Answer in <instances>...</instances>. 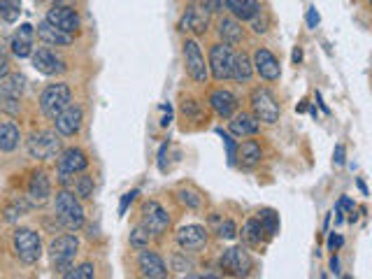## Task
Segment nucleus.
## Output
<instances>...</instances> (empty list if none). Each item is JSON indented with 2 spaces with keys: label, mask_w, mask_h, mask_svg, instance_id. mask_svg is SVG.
Listing matches in <instances>:
<instances>
[{
  "label": "nucleus",
  "mask_w": 372,
  "mask_h": 279,
  "mask_svg": "<svg viewBox=\"0 0 372 279\" xmlns=\"http://www.w3.org/2000/svg\"><path fill=\"white\" fill-rule=\"evenodd\" d=\"M26 89V77L19 72H7L0 79V98H21V93Z\"/></svg>",
  "instance_id": "obj_27"
},
{
  "label": "nucleus",
  "mask_w": 372,
  "mask_h": 279,
  "mask_svg": "<svg viewBox=\"0 0 372 279\" xmlns=\"http://www.w3.org/2000/svg\"><path fill=\"white\" fill-rule=\"evenodd\" d=\"M12 245H14V254L21 263L26 266H33V263L40 261L42 256V242L40 235L31 229H17L12 235Z\"/></svg>",
  "instance_id": "obj_3"
},
{
  "label": "nucleus",
  "mask_w": 372,
  "mask_h": 279,
  "mask_svg": "<svg viewBox=\"0 0 372 279\" xmlns=\"http://www.w3.org/2000/svg\"><path fill=\"white\" fill-rule=\"evenodd\" d=\"M263 238H265V231L258 219H249V222L242 226V240L247 242L249 247H258L260 242H263Z\"/></svg>",
  "instance_id": "obj_30"
},
{
  "label": "nucleus",
  "mask_w": 372,
  "mask_h": 279,
  "mask_svg": "<svg viewBox=\"0 0 372 279\" xmlns=\"http://www.w3.org/2000/svg\"><path fill=\"white\" fill-rule=\"evenodd\" d=\"M331 270H333L335 275L340 273V261H338V256H333V259H331Z\"/></svg>",
  "instance_id": "obj_51"
},
{
  "label": "nucleus",
  "mask_w": 372,
  "mask_h": 279,
  "mask_svg": "<svg viewBox=\"0 0 372 279\" xmlns=\"http://www.w3.org/2000/svg\"><path fill=\"white\" fill-rule=\"evenodd\" d=\"M81 123H84V109H81L79 105H72V102L54 119L56 133L63 135V137L77 135L81 130Z\"/></svg>",
  "instance_id": "obj_12"
},
{
  "label": "nucleus",
  "mask_w": 372,
  "mask_h": 279,
  "mask_svg": "<svg viewBox=\"0 0 372 279\" xmlns=\"http://www.w3.org/2000/svg\"><path fill=\"white\" fill-rule=\"evenodd\" d=\"M223 5L230 12V17H235L237 21H249L260 10L258 0H223Z\"/></svg>",
  "instance_id": "obj_26"
},
{
  "label": "nucleus",
  "mask_w": 372,
  "mask_h": 279,
  "mask_svg": "<svg viewBox=\"0 0 372 279\" xmlns=\"http://www.w3.org/2000/svg\"><path fill=\"white\" fill-rule=\"evenodd\" d=\"M21 133L14 121H0V151H14L19 147Z\"/></svg>",
  "instance_id": "obj_28"
},
{
  "label": "nucleus",
  "mask_w": 372,
  "mask_h": 279,
  "mask_svg": "<svg viewBox=\"0 0 372 279\" xmlns=\"http://www.w3.org/2000/svg\"><path fill=\"white\" fill-rule=\"evenodd\" d=\"M26 149H28V154H31V158L49 161L61 151V140H58L54 130H37V133L28 137Z\"/></svg>",
  "instance_id": "obj_6"
},
{
  "label": "nucleus",
  "mask_w": 372,
  "mask_h": 279,
  "mask_svg": "<svg viewBox=\"0 0 372 279\" xmlns=\"http://www.w3.org/2000/svg\"><path fill=\"white\" fill-rule=\"evenodd\" d=\"M54 5H58V7H74V0H54Z\"/></svg>",
  "instance_id": "obj_52"
},
{
  "label": "nucleus",
  "mask_w": 372,
  "mask_h": 279,
  "mask_svg": "<svg viewBox=\"0 0 372 279\" xmlns=\"http://www.w3.org/2000/svg\"><path fill=\"white\" fill-rule=\"evenodd\" d=\"M21 14V3L19 0H0V17H3L7 24H14Z\"/></svg>",
  "instance_id": "obj_34"
},
{
  "label": "nucleus",
  "mask_w": 372,
  "mask_h": 279,
  "mask_svg": "<svg viewBox=\"0 0 372 279\" xmlns=\"http://www.w3.org/2000/svg\"><path fill=\"white\" fill-rule=\"evenodd\" d=\"M54 207H56L58 222H61L65 229L79 231L81 226H84V207H81L79 198L74 196L72 191H68V189L58 191L56 200H54Z\"/></svg>",
  "instance_id": "obj_1"
},
{
  "label": "nucleus",
  "mask_w": 372,
  "mask_h": 279,
  "mask_svg": "<svg viewBox=\"0 0 372 279\" xmlns=\"http://www.w3.org/2000/svg\"><path fill=\"white\" fill-rule=\"evenodd\" d=\"M149 240H152V235H149L142 226H138V229H133L131 233V247L135 249V252H140V249L149 247Z\"/></svg>",
  "instance_id": "obj_37"
},
{
  "label": "nucleus",
  "mask_w": 372,
  "mask_h": 279,
  "mask_svg": "<svg viewBox=\"0 0 372 279\" xmlns=\"http://www.w3.org/2000/svg\"><path fill=\"white\" fill-rule=\"evenodd\" d=\"M140 226L154 238H161L170 226V215L156 200H149L142 205V224Z\"/></svg>",
  "instance_id": "obj_11"
},
{
  "label": "nucleus",
  "mask_w": 372,
  "mask_h": 279,
  "mask_svg": "<svg viewBox=\"0 0 372 279\" xmlns=\"http://www.w3.org/2000/svg\"><path fill=\"white\" fill-rule=\"evenodd\" d=\"M221 270L226 275H233V277H247L251 273V268H254V261H251V256L247 249L242 247H230L223 252L221 261H219Z\"/></svg>",
  "instance_id": "obj_9"
},
{
  "label": "nucleus",
  "mask_w": 372,
  "mask_h": 279,
  "mask_svg": "<svg viewBox=\"0 0 372 279\" xmlns=\"http://www.w3.org/2000/svg\"><path fill=\"white\" fill-rule=\"evenodd\" d=\"M184 65H186V75H189L196 84L207 82L210 70H207L205 56H203V51H200V45L196 40L184 42Z\"/></svg>",
  "instance_id": "obj_8"
},
{
  "label": "nucleus",
  "mask_w": 372,
  "mask_h": 279,
  "mask_svg": "<svg viewBox=\"0 0 372 279\" xmlns=\"http://www.w3.org/2000/svg\"><path fill=\"white\" fill-rule=\"evenodd\" d=\"M217 33H219V38L223 40V45L235 47V45H240V42H242V24H240V21H237L235 17H223V19H219Z\"/></svg>",
  "instance_id": "obj_24"
},
{
  "label": "nucleus",
  "mask_w": 372,
  "mask_h": 279,
  "mask_svg": "<svg viewBox=\"0 0 372 279\" xmlns=\"http://www.w3.org/2000/svg\"><path fill=\"white\" fill-rule=\"evenodd\" d=\"M135 196H138V191H131V193H126L121 198V207H119V215H126V210H128V205L135 200Z\"/></svg>",
  "instance_id": "obj_46"
},
{
  "label": "nucleus",
  "mask_w": 372,
  "mask_h": 279,
  "mask_svg": "<svg viewBox=\"0 0 372 279\" xmlns=\"http://www.w3.org/2000/svg\"><path fill=\"white\" fill-rule=\"evenodd\" d=\"M79 252V240L72 233H65L61 238H56L49 247V261L54 266V273L65 275L72 268L74 256Z\"/></svg>",
  "instance_id": "obj_2"
},
{
  "label": "nucleus",
  "mask_w": 372,
  "mask_h": 279,
  "mask_svg": "<svg viewBox=\"0 0 372 279\" xmlns=\"http://www.w3.org/2000/svg\"><path fill=\"white\" fill-rule=\"evenodd\" d=\"M182 114H184L189 121H203L205 109H203V105H200L198 100H193V98H184V100H182Z\"/></svg>",
  "instance_id": "obj_33"
},
{
  "label": "nucleus",
  "mask_w": 372,
  "mask_h": 279,
  "mask_svg": "<svg viewBox=\"0 0 372 279\" xmlns=\"http://www.w3.org/2000/svg\"><path fill=\"white\" fill-rule=\"evenodd\" d=\"M230 119L233 121L228 123V130L237 137H251V135H256L258 128H260V123H258V119L254 114L240 112V114H233Z\"/></svg>",
  "instance_id": "obj_22"
},
{
  "label": "nucleus",
  "mask_w": 372,
  "mask_h": 279,
  "mask_svg": "<svg viewBox=\"0 0 372 279\" xmlns=\"http://www.w3.org/2000/svg\"><path fill=\"white\" fill-rule=\"evenodd\" d=\"M33 35H35L33 26H28V24L21 26L17 31V35L12 38V54L19 56V58L31 56L33 54Z\"/></svg>",
  "instance_id": "obj_25"
},
{
  "label": "nucleus",
  "mask_w": 372,
  "mask_h": 279,
  "mask_svg": "<svg viewBox=\"0 0 372 279\" xmlns=\"http://www.w3.org/2000/svg\"><path fill=\"white\" fill-rule=\"evenodd\" d=\"M86 168H88V156L79 147H68L58 156V177H61L63 184H68V177L84 172Z\"/></svg>",
  "instance_id": "obj_10"
},
{
  "label": "nucleus",
  "mask_w": 372,
  "mask_h": 279,
  "mask_svg": "<svg viewBox=\"0 0 372 279\" xmlns=\"http://www.w3.org/2000/svg\"><path fill=\"white\" fill-rule=\"evenodd\" d=\"M258 222H260V226H263L265 235H270V238L279 233V215L274 210H263L258 217Z\"/></svg>",
  "instance_id": "obj_32"
},
{
  "label": "nucleus",
  "mask_w": 372,
  "mask_h": 279,
  "mask_svg": "<svg viewBox=\"0 0 372 279\" xmlns=\"http://www.w3.org/2000/svg\"><path fill=\"white\" fill-rule=\"evenodd\" d=\"M251 63H254V72H258L265 82H274V79H279V75H281L279 61L274 58L272 51L265 49V47H258L254 51V61Z\"/></svg>",
  "instance_id": "obj_15"
},
{
  "label": "nucleus",
  "mask_w": 372,
  "mask_h": 279,
  "mask_svg": "<svg viewBox=\"0 0 372 279\" xmlns=\"http://www.w3.org/2000/svg\"><path fill=\"white\" fill-rule=\"evenodd\" d=\"M26 210H28V205H26L24 200H14L10 207L5 210V219H7V222H14V219L24 217Z\"/></svg>",
  "instance_id": "obj_39"
},
{
  "label": "nucleus",
  "mask_w": 372,
  "mask_h": 279,
  "mask_svg": "<svg viewBox=\"0 0 372 279\" xmlns=\"http://www.w3.org/2000/svg\"><path fill=\"white\" fill-rule=\"evenodd\" d=\"M173 270H175V273H180V275H191L193 261L186 259V252H177L173 256Z\"/></svg>",
  "instance_id": "obj_38"
},
{
  "label": "nucleus",
  "mask_w": 372,
  "mask_h": 279,
  "mask_svg": "<svg viewBox=\"0 0 372 279\" xmlns=\"http://www.w3.org/2000/svg\"><path fill=\"white\" fill-rule=\"evenodd\" d=\"M49 196H51L49 177L42 170L33 172L31 182H28V200H31V205H44L49 200Z\"/></svg>",
  "instance_id": "obj_21"
},
{
  "label": "nucleus",
  "mask_w": 372,
  "mask_h": 279,
  "mask_svg": "<svg viewBox=\"0 0 372 279\" xmlns=\"http://www.w3.org/2000/svg\"><path fill=\"white\" fill-rule=\"evenodd\" d=\"M260 158H263V149H260V144L254 142V140L242 142L235 151V161L240 163V168H244V170H251L254 165H258Z\"/></svg>",
  "instance_id": "obj_23"
},
{
  "label": "nucleus",
  "mask_w": 372,
  "mask_h": 279,
  "mask_svg": "<svg viewBox=\"0 0 372 279\" xmlns=\"http://www.w3.org/2000/svg\"><path fill=\"white\" fill-rule=\"evenodd\" d=\"M138 270L142 277L149 279H163L168 277V266L166 261L161 259L159 254L152 252V249H140V256H138Z\"/></svg>",
  "instance_id": "obj_14"
},
{
  "label": "nucleus",
  "mask_w": 372,
  "mask_h": 279,
  "mask_svg": "<svg viewBox=\"0 0 372 279\" xmlns=\"http://www.w3.org/2000/svg\"><path fill=\"white\" fill-rule=\"evenodd\" d=\"M72 193L81 198V200H88V198L93 196V177L91 175H84L79 172V177H74V184H72Z\"/></svg>",
  "instance_id": "obj_31"
},
{
  "label": "nucleus",
  "mask_w": 372,
  "mask_h": 279,
  "mask_svg": "<svg viewBox=\"0 0 372 279\" xmlns=\"http://www.w3.org/2000/svg\"><path fill=\"white\" fill-rule=\"evenodd\" d=\"M63 277L68 279H93L95 277V266L93 263H81L77 268H70Z\"/></svg>",
  "instance_id": "obj_36"
},
{
  "label": "nucleus",
  "mask_w": 372,
  "mask_h": 279,
  "mask_svg": "<svg viewBox=\"0 0 372 279\" xmlns=\"http://www.w3.org/2000/svg\"><path fill=\"white\" fill-rule=\"evenodd\" d=\"M217 233H219V238H221V240H233L235 235H237V226H235V222H230V219H226V222H221V224H219Z\"/></svg>",
  "instance_id": "obj_40"
},
{
  "label": "nucleus",
  "mask_w": 372,
  "mask_h": 279,
  "mask_svg": "<svg viewBox=\"0 0 372 279\" xmlns=\"http://www.w3.org/2000/svg\"><path fill=\"white\" fill-rule=\"evenodd\" d=\"M237 82H249L251 77H254V63H251V58L244 54H235V61H233V75Z\"/></svg>",
  "instance_id": "obj_29"
},
{
  "label": "nucleus",
  "mask_w": 372,
  "mask_h": 279,
  "mask_svg": "<svg viewBox=\"0 0 372 279\" xmlns=\"http://www.w3.org/2000/svg\"><path fill=\"white\" fill-rule=\"evenodd\" d=\"M180 31H189L196 35H203L207 31V12L200 5H191L180 19Z\"/></svg>",
  "instance_id": "obj_19"
},
{
  "label": "nucleus",
  "mask_w": 372,
  "mask_h": 279,
  "mask_svg": "<svg viewBox=\"0 0 372 279\" xmlns=\"http://www.w3.org/2000/svg\"><path fill=\"white\" fill-rule=\"evenodd\" d=\"M210 107L214 109V114L221 116V119H230L237 109V98L226 89H217L210 95Z\"/></svg>",
  "instance_id": "obj_20"
},
{
  "label": "nucleus",
  "mask_w": 372,
  "mask_h": 279,
  "mask_svg": "<svg viewBox=\"0 0 372 279\" xmlns=\"http://www.w3.org/2000/svg\"><path fill=\"white\" fill-rule=\"evenodd\" d=\"M0 109L7 114H17L19 112V98H0Z\"/></svg>",
  "instance_id": "obj_42"
},
{
  "label": "nucleus",
  "mask_w": 372,
  "mask_h": 279,
  "mask_svg": "<svg viewBox=\"0 0 372 279\" xmlns=\"http://www.w3.org/2000/svg\"><path fill=\"white\" fill-rule=\"evenodd\" d=\"M200 7H203L207 14H217L223 10V0H200Z\"/></svg>",
  "instance_id": "obj_43"
},
{
  "label": "nucleus",
  "mask_w": 372,
  "mask_h": 279,
  "mask_svg": "<svg viewBox=\"0 0 372 279\" xmlns=\"http://www.w3.org/2000/svg\"><path fill=\"white\" fill-rule=\"evenodd\" d=\"M319 21H321V17H319L317 7H310V10H307V26H310V28H317Z\"/></svg>",
  "instance_id": "obj_47"
},
{
  "label": "nucleus",
  "mask_w": 372,
  "mask_h": 279,
  "mask_svg": "<svg viewBox=\"0 0 372 279\" xmlns=\"http://www.w3.org/2000/svg\"><path fill=\"white\" fill-rule=\"evenodd\" d=\"M219 135L223 137V142H226V149H228V161H230V163H235V151H237V147H235V142H233V137H230L228 133H221V130H219Z\"/></svg>",
  "instance_id": "obj_44"
},
{
  "label": "nucleus",
  "mask_w": 372,
  "mask_h": 279,
  "mask_svg": "<svg viewBox=\"0 0 372 279\" xmlns=\"http://www.w3.org/2000/svg\"><path fill=\"white\" fill-rule=\"evenodd\" d=\"M249 21H251V28H254V33L260 35V33H265V31H267V14H265L263 10H258Z\"/></svg>",
  "instance_id": "obj_41"
},
{
  "label": "nucleus",
  "mask_w": 372,
  "mask_h": 279,
  "mask_svg": "<svg viewBox=\"0 0 372 279\" xmlns=\"http://www.w3.org/2000/svg\"><path fill=\"white\" fill-rule=\"evenodd\" d=\"M233 61H235L233 47L217 42V45L210 47L207 70H212V77L217 79V82H223V79H230V75H233Z\"/></svg>",
  "instance_id": "obj_7"
},
{
  "label": "nucleus",
  "mask_w": 372,
  "mask_h": 279,
  "mask_svg": "<svg viewBox=\"0 0 372 279\" xmlns=\"http://www.w3.org/2000/svg\"><path fill=\"white\" fill-rule=\"evenodd\" d=\"M177 198H180V203L186 205L189 210H200V207H203V198H200L196 191L180 189V191H177Z\"/></svg>",
  "instance_id": "obj_35"
},
{
  "label": "nucleus",
  "mask_w": 372,
  "mask_h": 279,
  "mask_svg": "<svg viewBox=\"0 0 372 279\" xmlns=\"http://www.w3.org/2000/svg\"><path fill=\"white\" fill-rule=\"evenodd\" d=\"M328 245H331V249H338V247H342V238H340V235H331Z\"/></svg>",
  "instance_id": "obj_49"
},
{
  "label": "nucleus",
  "mask_w": 372,
  "mask_h": 279,
  "mask_svg": "<svg viewBox=\"0 0 372 279\" xmlns=\"http://www.w3.org/2000/svg\"><path fill=\"white\" fill-rule=\"evenodd\" d=\"M35 35L44 42V45H49V47H68V45H72V35L70 33H63L61 28L51 26L47 19H44L42 24H37Z\"/></svg>",
  "instance_id": "obj_18"
},
{
  "label": "nucleus",
  "mask_w": 372,
  "mask_h": 279,
  "mask_svg": "<svg viewBox=\"0 0 372 279\" xmlns=\"http://www.w3.org/2000/svg\"><path fill=\"white\" fill-rule=\"evenodd\" d=\"M33 65L37 72H42V75H47V77L63 75V72L68 70L63 58H58L51 49H37L33 54Z\"/></svg>",
  "instance_id": "obj_17"
},
{
  "label": "nucleus",
  "mask_w": 372,
  "mask_h": 279,
  "mask_svg": "<svg viewBox=\"0 0 372 279\" xmlns=\"http://www.w3.org/2000/svg\"><path fill=\"white\" fill-rule=\"evenodd\" d=\"M300 61H303V49H300V47H295V49H293V63L298 65Z\"/></svg>",
  "instance_id": "obj_50"
},
{
  "label": "nucleus",
  "mask_w": 372,
  "mask_h": 279,
  "mask_svg": "<svg viewBox=\"0 0 372 279\" xmlns=\"http://www.w3.org/2000/svg\"><path fill=\"white\" fill-rule=\"evenodd\" d=\"M70 100H72V93H70L68 84H61V82L49 84L40 95V109H42V114L47 116V119L54 121L56 116L70 105Z\"/></svg>",
  "instance_id": "obj_4"
},
{
  "label": "nucleus",
  "mask_w": 372,
  "mask_h": 279,
  "mask_svg": "<svg viewBox=\"0 0 372 279\" xmlns=\"http://www.w3.org/2000/svg\"><path fill=\"white\" fill-rule=\"evenodd\" d=\"M47 21L51 26L61 28L63 33H70V35L77 33L79 26H81V19H79V14H77L74 7H58V5H54L47 12Z\"/></svg>",
  "instance_id": "obj_13"
},
{
  "label": "nucleus",
  "mask_w": 372,
  "mask_h": 279,
  "mask_svg": "<svg viewBox=\"0 0 372 279\" xmlns=\"http://www.w3.org/2000/svg\"><path fill=\"white\" fill-rule=\"evenodd\" d=\"M177 245H180L184 252H198V249H203L207 245V229L198 224L182 226V229L177 231Z\"/></svg>",
  "instance_id": "obj_16"
},
{
  "label": "nucleus",
  "mask_w": 372,
  "mask_h": 279,
  "mask_svg": "<svg viewBox=\"0 0 372 279\" xmlns=\"http://www.w3.org/2000/svg\"><path fill=\"white\" fill-rule=\"evenodd\" d=\"M251 112L258 121L263 123H277L279 121V102L272 95V91H267L265 86H258V89L251 91Z\"/></svg>",
  "instance_id": "obj_5"
},
{
  "label": "nucleus",
  "mask_w": 372,
  "mask_h": 279,
  "mask_svg": "<svg viewBox=\"0 0 372 279\" xmlns=\"http://www.w3.org/2000/svg\"><path fill=\"white\" fill-rule=\"evenodd\" d=\"M335 163H338V165L345 163V147H342V144L335 147Z\"/></svg>",
  "instance_id": "obj_48"
},
{
  "label": "nucleus",
  "mask_w": 372,
  "mask_h": 279,
  "mask_svg": "<svg viewBox=\"0 0 372 279\" xmlns=\"http://www.w3.org/2000/svg\"><path fill=\"white\" fill-rule=\"evenodd\" d=\"M7 72H10V56H7L5 47L0 45V79H3Z\"/></svg>",
  "instance_id": "obj_45"
}]
</instances>
